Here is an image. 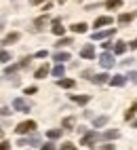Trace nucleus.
<instances>
[{
  "label": "nucleus",
  "mask_w": 137,
  "mask_h": 150,
  "mask_svg": "<svg viewBox=\"0 0 137 150\" xmlns=\"http://www.w3.org/2000/svg\"><path fill=\"white\" fill-rule=\"evenodd\" d=\"M34 129H36V123H34V121H23V123H19V125H17L15 131H17L19 135H23V133L34 131Z\"/></svg>",
  "instance_id": "f257e3e1"
},
{
  "label": "nucleus",
  "mask_w": 137,
  "mask_h": 150,
  "mask_svg": "<svg viewBox=\"0 0 137 150\" xmlns=\"http://www.w3.org/2000/svg\"><path fill=\"white\" fill-rule=\"evenodd\" d=\"M99 64H101L103 68H112V66L116 64V59H114V55H112L110 51H105V53L99 55Z\"/></svg>",
  "instance_id": "f03ea898"
},
{
  "label": "nucleus",
  "mask_w": 137,
  "mask_h": 150,
  "mask_svg": "<svg viewBox=\"0 0 137 150\" xmlns=\"http://www.w3.org/2000/svg\"><path fill=\"white\" fill-rule=\"evenodd\" d=\"M114 34H116V30L114 28H107V30H103V32H93L91 38H93V40H103V38H110Z\"/></svg>",
  "instance_id": "7ed1b4c3"
},
{
  "label": "nucleus",
  "mask_w": 137,
  "mask_h": 150,
  "mask_svg": "<svg viewBox=\"0 0 137 150\" xmlns=\"http://www.w3.org/2000/svg\"><path fill=\"white\" fill-rule=\"evenodd\" d=\"M13 108L15 110H21V112H27V110H30V104H27L23 97H15L13 99Z\"/></svg>",
  "instance_id": "20e7f679"
},
{
  "label": "nucleus",
  "mask_w": 137,
  "mask_h": 150,
  "mask_svg": "<svg viewBox=\"0 0 137 150\" xmlns=\"http://www.w3.org/2000/svg\"><path fill=\"white\" fill-rule=\"evenodd\" d=\"M95 139H97V133H95V131H89V133L82 135L80 146H91V144H95Z\"/></svg>",
  "instance_id": "39448f33"
},
{
  "label": "nucleus",
  "mask_w": 137,
  "mask_h": 150,
  "mask_svg": "<svg viewBox=\"0 0 137 150\" xmlns=\"http://www.w3.org/2000/svg\"><path fill=\"white\" fill-rule=\"evenodd\" d=\"M80 55H82L84 59H93V57H95V47H93V45H84V47L80 49Z\"/></svg>",
  "instance_id": "423d86ee"
},
{
  "label": "nucleus",
  "mask_w": 137,
  "mask_h": 150,
  "mask_svg": "<svg viewBox=\"0 0 137 150\" xmlns=\"http://www.w3.org/2000/svg\"><path fill=\"white\" fill-rule=\"evenodd\" d=\"M63 32H65V28L61 25V19L55 17V19H53V34H55V36H61Z\"/></svg>",
  "instance_id": "0eeeda50"
},
{
  "label": "nucleus",
  "mask_w": 137,
  "mask_h": 150,
  "mask_svg": "<svg viewBox=\"0 0 137 150\" xmlns=\"http://www.w3.org/2000/svg\"><path fill=\"white\" fill-rule=\"evenodd\" d=\"M72 102L78 106H84V104L91 102V95H72Z\"/></svg>",
  "instance_id": "6e6552de"
},
{
  "label": "nucleus",
  "mask_w": 137,
  "mask_h": 150,
  "mask_svg": "<svg viewBox=\"0 0 137 150\" xmlns=\"http://www.w3.org/2000/svg\"><path fill=\"white\" fill-rule=\"evenodd\" d=\"M133 19H135V13H122V15L118 17V23H120V25H126V23H131Z\"/></svg>",
  "instance_id": "1a4fd4ad"
},
{
  "label": "nucleus",
  "mask_w": 137,
  "mask_h": 150,
  "mask_svg": "<svg viewBox=\"0 0 137 150\" xmlns=\"http://www.w3.org/2000/svg\"><path fill=\"white\" fill-rule=\"evenodd\" d=\"M57 85L63 87V89H72V87L76 85V81H72V78H59V81H57Z\"/></svg>",
  "instance_id": "9d476101"
},
{
  "label": "nucleus",
  "mask_w": 137,
  "mask_h": 150,
  "mask_svg": "<svg viewBox=\"0 0 137 150\" xmlns=\"http://www.w3.org/2000/svg\"><path fill=\"white\" fill-rule=\"evenodd\" d=\"M101 25H112V17H99V19H95V28H101Z\"/></svg>",
  "instance_id": "9b49d317"
},
{
  "label": "nucleus",
  "mask_w": 137,
  "mask_h": 150,
  "mask_svg": "<svg viewBox=\"0 0 137 150\" xmlns=\"http://www.w3.org/2000/svg\"><path fill=\"white\" fill-rule=\"evenodd\" d=\"M110 83H112L114 87H122V85H124V76H122V74H116V76L110 78Z\"/></svg>",
  "instance_id": "f8f14e48"
},
{
  "label": "nucleus",
  "mask_w": 137,
  "mask_h": 150,
  "mask_svg": "<svg viewBox=\"0 0 137 150\" xmlns=\"http://www.w3.org/2000/svg\"><path fill=\"white\" fill-rule=\"evenodd\" d=\"M70 59V53H65V51H59V53H55V62L57 64H61V62H67Z\"/></svg>",
  "instance_id": "ddd939ff"
},
{
  "label": "nucleus",
  "mask_w": 137,
  "mask_h": 150,
  "mask_svg": "<svg viewBox=\"0 0 137 150\" xmlns=\"http://www.w3.org/2000/svg\"><path fill=\"white\" fill-rule=\"evenodd\" d=\"M107 74H95V78H91V81L95 83V85H103V83H107Z\"/></svg>",
  "instance_id": "4468645a"
},
{
  "label": "nucleus",
  "mask_w": 137,
  "mask_h": 150,
  "mask_svg": "<svg viewBox=\"0 0 137 150\" xmlns=\"http://www.w3.org/2000/svg\"><path fill=\"white\" fill-rule=\"evenodd\" d=\"M135 112H137V102H135L129 110H126V112H124V121H131V118L135 116Z\"/></svg>",
  "instance_id": "2eb2a0df"
},
{
  "label": "nucleus",
  "mask_w": 137,
  "mask_h": 150,
  "mask_svg": "<svg viewBox=\"0 0 137 150\" xmlns=\"http://www.w3.org/2000/svg\"><path fill=\"white\" fill-rule=\"evenodd\" d=\"M19 40V34L17 32H13V34H8V36H4V40H2V45H11V42H17Z\"/></svg>",
  "instance_id": "dca6fc26"
},
{
  "label": "nucleus",
  "mask_w": 137,
  "mask_h": 150,
  "mask_svg": "<svg viewBox=\"0 0 137 150\" xmlns=\"http://www.w3.org/2000/svg\"><path fill=\"white\" fill-rule=\"evenodd\" d=\"M46 74H48V66L44 64V66H40V68L36 70V74H34V76H36V78H44Z\"/></svg>",
  "instance_id": "f3484780"
},
{
  "label": "nucleus",
  "mask_w": 137,
  "mask_h": 150,
  "mask_svg": "<svg viewBox=\"0 0 137 150\" xmlns=\"http://www.w3.org/2000/svg\"><path fill=\"white\" fill-rule=\"evenodd\" d=\"M63 72H65V68H63L61 64H57V66L53 68V76H55V78H61V76H63Z\"/></svg>",
  "instance_id": "a211bd4d"
},
{
  "label": "nucleus",
  "mask_w": 137,
  "mask_h": 150,
  "mask_svg": "<svg viewBox=\"0 0 137 150\" xmlns=\"http://www.w3.org/2000/svg\"><path fill=\"white\" fill-rule=\"evenodd\" d=\"M72 32H76V34H84V32H86V23H74V25H72Z\"/></svg>",
  "instance_id": "6ab92c4d"
},
{
  "label": "nucleus",
  "mask_w": 137,
  "mask_h": 150,
  "mask_svg": "<svg viewBox=\"0 0 137 150\" xmlns=\"http://www.w3.org/2000/svg\"><path fill=\"white\" fill-rule=\"evenodd\" d=\"M105 123H107V114H101V116H97L95 121H93V125H95V127H103Z\"/></svg>",
  "instance_id": "aec40b11"
},
{
  "label": "nucleus",
  "mask_w": 137,
  "mask_h": 150,
  "mask_svg": "<svg viewBox=\"0 0 137 150\" xmlns=\"http://www.w3.org/2000/svg\"><path fill=\"white\" fill-rule=\"evenodd\" d=\"M118 135H120V133L116 131V129H110V131H105V133H103L101 137H103V139H116Z\"/></svg>",
  "instance_id": "412c9836"
},
{
  "label": "nucleus",
  "mask_w": 137,
  "mask_h": 150,
  "mask_svg": "<svg viewBox=\"0 0 137 150\" xmlns=\"http://www.w3.org/2000/svg\"><path fill=\"white\" fill-rule=\"evenodd\" d=\"M114 51H116V53H118V55H120V53H124V51H126V42H122V40H118V42H116V45H114Z\"/></svg>",
  "instance_id": "4be33fe9"
},
{
  "label": "nucleus",
  "mask_w": 137,
  "mask_h": 150,
  "mask_svg": "<svg viewBox=\"0 0 137 150\" xmlns=\"http://www.w3.org/2000/svg\"><path fill=\"white\" fill-rule=\"evenodd\" d=\"M120 4H122V0H107L105 2L107 8H120Z\"/></svg>",
  "instance_id": "5701e85b"
},
{
  "label": "nucleus",
  "mask_w": 137,
  "mask_h": 150,
  "mask_svg": "<svg viewBox=\"0 0 137 150\" xmlns=\"http://www.w3.org/2000/svg\"><path fill=\"white\" fill-rule=\"evenodd\" d=\"M72 127H74V116H67V118H63V129H67V131H70Z\"/></svg>",
  "instance_id": "b1692460"
},
{
  "label": "nucleus",
  "mask_w": 137,
  "mask_h": 150,
  "mask_svg": "<svg viewBox=\"0 0 137 150\" xmlns=\"http://www.w3.org/2000/svg\"><path fill=\"white\" fill-rule=\"evenodd\" d=\"M48 137H51V139L61 137V129H48Z\"/></svg>",
  "instance_id": "393cba45"
},
{
  "label": "nucleus",
  "mask_w": 137,
  "mask_h": 150,
  "mask_svg": "<svg viewBox=\"0 0 137 150\" xmlns=\"http://www.w3.org/2000/svg\"><path fill=\"white\" fill-rule=\"evenodd\" d=\"M19 68H21V66H19V64H17V66H11V68H4V76H11L13 72H17V70H19Z\"/></svg>",
  "instance_id": "a878e982"
},
{
  "label": "nucleus",
  "mask_w": 137,
  "mask_h": 150,
  "mask_svg": "<svg viewBox=\"0 0 137 150\" xmlns=\"http://www.w3.org/2000/svg\"><path fill=\"white\" fill-rule=\"evenodd\" d=\"M59 150H76V146H74L72 142H63V144L59 146Z\"/></svg>",
  "instance_id": "bb28decb"
},
{
  "label": "nucleus",
  "mask_w": 137,
  "mask_h": 150,
  "mask_svg": "<svg viewBox=\"0 0 137 150\" xmlns=\"http://www.w3.org/2000/svg\"><path fill=\"white\" fill-rule=\"evenodd\" d=\"M30 62H32V57H23L21 62H19V66H21V68H27V66H30Z\"/></svg>",
  "instance_id": "cd10ccee"
},
{
  "label": "nucleus",
  "mask_w": 137,
  "mask_h": 150,
  "mask_svg": "<svg viewBox=\"0 0 137 150\" xmlns=\"http://www.w3.org/2000/svg\"><path fill=\"white\" fill-rule=\"evenodd\" d=\"M65 45H72V38H61V40L57 42V47H65Z\"/></svg>",
  "instance_id": "c85d7f7f"
},
{
  "label": "nucleus",
  "mask_w": 137,
  "mask_h": 150,
  "mask_svg": "<svg viewBox=\"0 0 137 150\" xmlns=\"http://www.w3.org/2000/svg\"><path fill=\"white\" fill-rule=\"evenodd\" d=\"M46 55H48V51H46V49H44V51H38V53H36L34 57H38V59H44Z\"/></svg>",
  "instance_id": "c756f323"
},
{
  "label": "nucleus",
  "mask_w": 137,
  "mask_h": 150,
  "mask_svg": "<svg viewBox=\"0 0 137 150\" xmlns=\"http://www.w3.org/2000/svg\"><path fill=\"white\" fill-rule=\"evenodd\" d=\"M40 150H55V144H51V142H46L44 146H40Z\"/></svg>",
  "instance_id": "7c9ffc66"
},
{
  "label": "nucleus",
  "mask_w": 137,
  "mask_h": 150,
  "mask_svg": "<svg viewBox=\"0 0 137 150\" xmlns=\"http://www.w3.org/2000/svg\"><path fill=\"white\" fill-rule=\"evenodd\" d=\"M44 21H46V15H44V17H38V19H36V25H38V28H40V25H42Z\"/></svg>",
  "instance_id": "2f4dec72"
},
{
  "label": "nucleus",
  "mask_w": 137,
  "mask_h": 150,
  "mask_svg": "<svg viewBox=\"0 0 137 150\" xmlns=\"http://www.w3.org/2000/svg\"><path fill=\"white\" fill-rule=\"evenodd\" d=\"M8 59H11V55H8V51H2V62L6 64V62H8Z\"/></svg>",
  "instance_id": "473e14b6"
},
{
  "label": "nucleus",
  "mask_w": 137,
  "mask_h": 150,
  "mask_svg": "<svg viewBox=\"0 0 137 150\" xmlns=\"http://www.w3.org/2000/svg\"><path fill=\"white\" fill-rule=\"evenodd\" d=\"M129 78H131V83H137V72H129Z\"/></svg>",
  "instance_id": "72a5a7b5"
},
{
  "label": "nucleus",
  "mask_w": 137,
  "mask_h": 150,
  "mask_svg": "<svg viewBox=\"0 0 137 150\" xmlns=\"http://www.w3.org/2000/svg\"><path fill=\"white\" fill-rule=\"evenodd\" d=\"M36 91H38V89H36V87H27V89H25V95H27V93H30V95H32V93H36Z\"/></svg>",
  "instance_id": "f704fd0d"
},
{
  "label": "nucleus",
  "mask_w": 137,
  "mask_h": 150,
  "mask_svg": "<svg viewBox=\"0 0 137 150\" xmlns=\"http://www.w3.org/2000/svg\"><path fill=\"white\" fill-rule=\"evenodd\" d=\"M0 150H11V144H8L6 139H4V142H2V148H0Z\"/></svg>",
  "instance_id": "c9c22d12"
},
{
  "label": "nucleus",
  "mask_w": 137,
  "mask_h": 150,
  "mask_svg": "<svg viewBox=\"0 0 137 150\" xmlns=\"http://www.w3.org/2000/svg\"><path fill=\"white\" fill-rule=\"evenodd\" d=\"M101 150H114V146L112 144H105V146H101Z\"/></svg>",
  "instance_id": "e433bc0d"
},
{
  "label": "nucleus",
  "mask_w": 137,
  "mask_h": 150,
  "mask_svg": "<svg viewBox=\"0 0 137 150\" xmlns=\"http://www.w3.org/2000/svg\"><path fill=\"white\" fill-rule=\"evenodd\" d=\"M131 49H137V38H135V40L131 42Z\"/></svg>",
  "instance_id": "4c0bfd02"
},
{
  "label": "nucleus",
  "mask_w": 137,
  "mask_h": 150,
  "mask_svg": "<svg viewBox=\"0 0 137 150\" xmlns=\"http://www.w3.org/2000/svg\"><path fill=\"white\" fill-rule=\"evenodd\" d=\"M40 2H44V0H32V4H40Z\"/></svg>",
  "instance_id": "58836bf2"
},
{
  "label": "nucleus",
  "mask_w": 137,
  "mask_h": 150,
  "mask_svg": "<svg viewBox=\"0 0 137 150\" xmlns=\"http://www.w3.org/2000/svg\"><path fill=\"white\" fill-rule=\"evenodd\" d=\"M133 127H135V129H137V121H135V123H133Z\"/></svg>",
  "instance_id": "ea45409f"
}]
</instances>
